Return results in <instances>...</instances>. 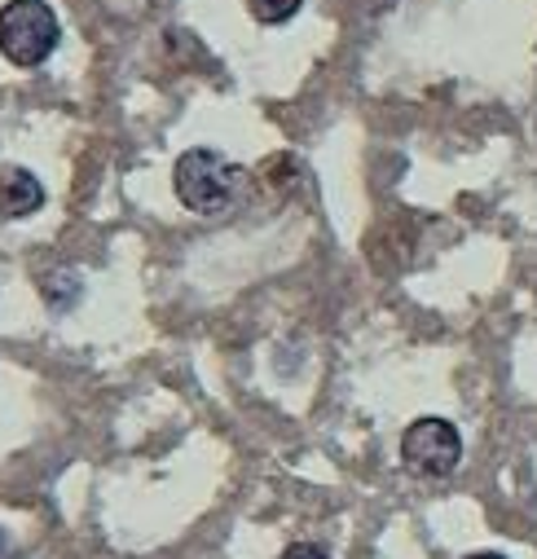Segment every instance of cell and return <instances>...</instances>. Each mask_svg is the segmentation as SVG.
Instances as JSON below:
<instances>
[{"mask_svg": "<svg viewBox=\"0 0 537 559\" xmlns=\"http://www.w3.org/2000/svg\"><path fill=\"white\" fill-rule=\"evenodd\" d=\"M238 181H242V168H234L225 155L216 151H186L172 168V186H177V199L199 212V216H216L234 203L238 194Z\"/></svg>", "mask_w": 537, "mask_h": 559, "instance_id": "1", "label": "cell"}, {"mask_svg": "<svg viewBox=\"0 0 537 559\" xmlns=\"http://www.w3.org/2000/svg\"><path fill=\"white\" fill-rule=\"evenodd\" d=\"M62 27L45 0H10L0 10V53L14 67H40L58 49Z\"/></svg>", "mask_w": 537, "mask_h": 559, "instance_id": "2", "label": "cell"}, {"mask_svg": "<svg viewBox=\"0 0 537 559\" xmlns=\"http://www.w3.org/2000/svg\"><path fill=\"white\" fill-rule=\"evenodd\" d=\"M401 459H406L410 472L419 476H450L463 459V437L450 418H415L401 437Z\"/></svg>", "mask_w": 537, "mask_h": 559, "instance_id": "3", "label": "cell"}, {"mask_svg": "<svg viewBox=\"0 0 537 559\" xmlns=\"http://www.w3.org/2000/svg\"><path fill=\"white\" fill-rule=\"evenodd\" d=\"M45 207V186L36 181V173L10 164V168H0V216H10V221H23L32 212Z\"/></svg>", "mask_w": 537, "mask_h": 559, "instance_id": "4", "label": "cell"}, {"mask_svg": "<svg viewBox=\"0 0 537 559\" xmlns=\"http://www.w3.org/2000/svg\"><path fill=\"white\" fill-rule=\"evenodd\" d=\"M305 0H247V10L260 19V23H287Z\"/></svg>", "mask_w": 537, "mask_h": 559, "instance_id": "5", "label": "cell"}, {"mask_svg": "<svg viewBox=\"0 0 537 559\" xmlns=\"http://www.w3.org/2000/svg\"><path fill=\"white\" fill-rule=\"evenodd\" d=\"M283 559H331V555L322 546H313V542H296V546L283 550Z\"/></svg>", "mask_w": 537, "mask_h": 559, "instance_id": "6", "label": "cell"}, {"mask_svg": "<svg viewBox=\"0 0 537 559\" xmlns=\"http://www.w3.org/2000/svg\"><path fill=\"white\" fill-rule=\"evenodd\" d=\"M0 559H14V537L0 528Z\"/></svg>", "mask_w": 537, "mask_h": 559, "instance_id": "7", "label": "cell"}, {"mask_svg": "<svg viewBox=\"0 0 537 559\" xmlns=\"http://www.w3.org/2000/svg\"><path fill=\"white\" fill-rule=\"evenodd\" d=\"M467 559H506V555H498V550H476V555H467Z\"/></svg>", "mask_w": 537, "mask_h": 559, "instance_id": "8", "label": "cell"}]
</instances>
